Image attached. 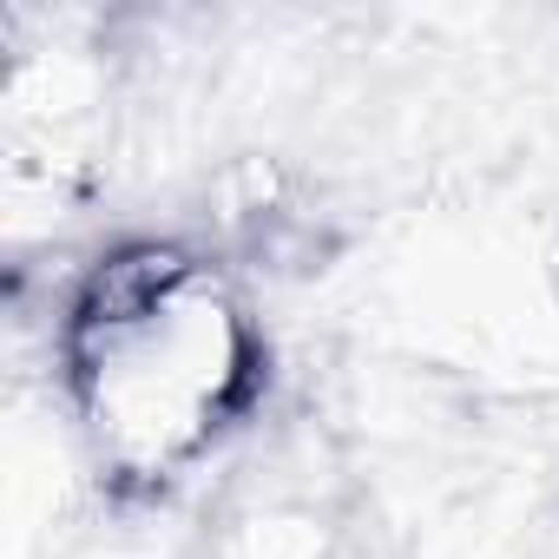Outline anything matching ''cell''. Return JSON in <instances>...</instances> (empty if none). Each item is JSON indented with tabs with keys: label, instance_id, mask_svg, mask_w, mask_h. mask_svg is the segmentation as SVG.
<instances>
[{
	"label": "cell",
	"instance_id": "cell-1",
	"mask_svg": "<svg viewBox=\"0 0 559 559\" xmlns=\"http://www.w3.org/2000/svg\"><path fill=\"white\" fill-rule=\"evenodd\" d=\"M67 376L99 467L165 487L250 408L263 356L211 263L126 250L67 317Z\"/></svg>",
	"mask_w": 559,
	"mask_h": 559
}]
</instances>
